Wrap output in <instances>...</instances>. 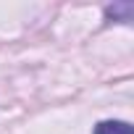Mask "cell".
<instances>
[{"label":"cell","mask_w":134,"mask_h":134,"mask_svg":"<svg viewBox=\"0 0 134 134\" xmlns=\"http://www.w3.org/2000/svg\"><path fill=\"white\" fill-rule=\"evenodd\" d=\"M92 134H134V131H131V124L126 121H100Z\"/></svg>","instance_id":"6da1fadb"}]
</instances>
